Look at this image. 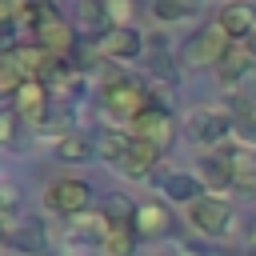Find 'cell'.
Masks as SVG:
<instances>
[{"mask_svg":"<svg viewBox=\"0 0 256 256\" xmlns=\"http://www.w3.org/2000/svg\"><path fill=\"white\" fill-rule=\"evenodd\" d=\"M100 156H104L120 176H128V180H144V176H152L156 164H160V152H156L152 144H144L140 136H132L128 128L104 132V136H100Z\"/></svg>","mask_w":256,"mask_h":256,"instance_id":"1","label":"cell"},{"mask_svg":"<svg viewBox=\"0 0 256 256\" xmlns=\"http://www.w3.org/2000/svg\"><path fill=\"white\" fill-rule=\"evenodd\" d=\"M100 104H104L108 120L132 128V120H136L144 108H152V92H148V84H140V80H132V76H112V80L100 88Z\"/></svg>","mask_w":256,"mask_h":256,"instance_id":"2","label":"cell"},{"mask_svg":"<svg viewBox=\"0 0 256 256\" xmlns=\"http://www.w3.org/2000/svg\"><path fill=\"white\" fill-rule=\"evenodd\" d=\"M184 132H188L196 144H204L208 152H216V148H224L228 136L236 132V116L224 112V108L200 104V108H192V112L184 116Z\"/></svg>","mask_w":256,"mask_h":256,"instance_id":"3","label":"cell"},{"mask_svg":"<svg viewBox=\"0 0 256 256\" xmlns=\"http://www.w3.org/2000/svg\"><path fill=\"white\" fill-rule=\"evenodd\" d=\"M32 44H40L52 60H68L76 48V28L56 12V4H40V20L32 32Z\"/></svg>","mask_w":256,"mask_h":256,"instance_id":"4","label":"cell"},{"mask_svg":"<svg viewBox=\"0 0 256 256\" xmlns=\"http://www.w3.org/2000/svg\"><path fill=\"white\" fill-rule=\"evenodd\" d=\"M88 204H92V184L80 180V176H60V180H52L44 188V208L64 216V220L88 212Z\"/></svg>","mask_w":256,"mask_h":256,"instance_id":"5","label":"cell"},{"mask_svg":"<svg viewBox=\"0 0 256 256\" xmlns=\"http://www.w3.org/2000/svg\"><path fill=\"white\" fill-rule=\"evenodd\" d=\"M228 48H232V40L224 36V28L220 24H208V28L192 32V40L180 48V64L184 68H216Z\"/></svg>","mask_w":256,"mask_h":256,"instance_id":"6","label":"cell"},{"mask_svg":"<svg viewBox=\"0 0 256 256\" xmlns=\"http://www.w3.org/2000/svg\"><path fill=\"white\" fill-rule=\"evenodd\" d=\"M184 212H188V224H192L200 236H224V232L232 228V204H228L224 196L204 192V196L192 200Z\"/></svg>","mask_w":256,"mask_h":256,"instance_id":"7","label":"cell"},{"mask_svg":"<svg viewBox=\"0 0 256 256\" xmlns=\"http://www.w3.org/2000/svg\"><path fill=\"white\" fill-rule=\"evenodd\" d=\"M132 136H140L144 144H152L156 152H168L172 148V140H176V120H172V112L168 108H160V104H152V108H144L136 120H132V128H128Z\"/></svg>","mask_w":256,"mask_h":256,"instance_id":"8","label":"cell"},{"mask_svg":"<svg viewBox=\"0 0 256 256\" xmlns=\"http://www.w3.org/2000/svg\"><path fill=\"white\" fill-rule=\"evenodd\" d=\"M8 108L24 120V124H32L36 132L48 124V112H52V92L40 84V80H28V84H20V92L8 100Z\"/></svg>","mask_w":256,"mask_h":256,"instance_id":"9","label":"cell"},{"mask_svg":"<svg viewBox=\"0 0 256 256\" xmlns=\"http://www.w3.org/2000/svg\"><path fill=\"white\" fill-rule=\"evenodd\" d=\"M144 52V32L140 28H108L100 40H96V56L104 60H120V64H132L136 56Z\"/></svg>","mask_w":256,"mask_h":256,"instance_id":"10","label":"cell"},{"mask_svg":"<svg viewBox=\"0 0 256 256\" xmlns=\"http://www.w3.org/2000/svg\"><path fill=\"white\" fill-rule=\"evenodd\" d=\"M216 24L224 28V36H228L232 44H248V36L256 32V8H252L248 0H228V4L220 8Z\"/></svg>","mask_w":256,"mask_h":256,"instance_id":"11","label":"cell"},{"mask_svg":"<svg viewBox=\"0 0 256 256\" xmlns=\"http://www.w3.org/2000/svg\"><path fill=\"white\" fill-rule=\"evenodd\" d=\"M4 244L16 248V252H24V256H44L48 232H44V224L36 216H28V220H16L12 228H4Z\"/></svg>","mask_w":256,"mask_h":256,"instance_id":"12","label":"cell"},{"mask_svg":"<svg viewBox=\"0 0 256 256\" xmlns=\"http://www.w3.org/2000/svg\"><path fill=\"white\" fill-rule=\"evenodd\" d=\"M204 180H200V172H160V192L168 196V200H176V204H192V200H200L204 196Z\"/></svg>","mask_w":256,"mask_h":256,"instance_id":"13","label":"cell"},{"mask_svg":"<svg viewBox=\"0 0 256 256\" xmlns=\"http://www.w3.org/2000/svg\"><path fill=\"white\" fill-rule=\"evenodd\" d=\"M252 64H256V52H252L248 44H232V48L224 52V60L216 64V76H220L224 88H236V84L252 72Z\"/></svg>","mask_w":256,"mask_h":256,"instance_id":"14","label":"cell"},{"mask_svg":"<svg viewBox=\"0 0 256 256\" xmlns=\"http://www.w3.org/2000/svg\"><path fill=\"white\" fill-rule=\"evenodd\" d=\"M200 180L208 188H236V168H232V148H216L200 160Z\"/></svg>","mask_w":256,"mask_h":256,"instance_id":"15","label":"cell"},{"mask_svg":"<svg viewBox=\"0 0 256 256\" xmlns=\"http://www.w3.org/2000/svg\"><path fill=\"white\" fill-rule=\"evenodd\" d=\"M136 236H144V240H152V236H164L168 228H172V212L164 208V204H156V200H148V204H140L136 208Z\"/></svg>","mask_w":256,"mask_h":256,"instance_id":"16","label":"cell"},{"mask_svg":"<svg viewBox=\"0 0 256 256\" xmlns=\"http://www.w3.org/2000/svg\"><path fill=\"white\" fill-rule=\"evenodd\" d=\"M32 136H36V128L24 124L12 108H4V116H0V144H4V148H28Z\"/></svg>","mask_w":256,"mask_h":256,"instance_id":"17","label":"cell"},{"mask_svg":"<svg viewBox=\"0 0 256 256\" xmlns=\"http://www.w3.org/2000/svg\"><path fill=\"white\" fill-rule=\"evenodd\" d=\"M92 156H96V144L80 132H68L56 140V160H64V164H88Z\"/></svg>","mask_w":256,"mask_h":256,"instance_id":"18","label":"cell"},{"mask_svg":"<svg viewBox=\"0 0 256 256\" xmlns=\"http://www.w3.org/2000/svg\"><path fill=\"white\" fill-rule=\"evenodd\" d=\"M136 208H140V204H132L128 196L112 192V196H104V204H100V216L108 220V228H132V224H136Z\"/></svg>","mask_w":256,"mask_h":256,"instance_id":"19","label":"cell"},{"mask_svg":"<svg viewBox=\"0 0 256 256\" xmlns=\"http://www.w3.org/2000/svg\"><path fill=\"white\" fill-rule=\"evenodd\" d=\"M136 228H112L108 232V240L100 244V252L104 256H136Z\"/></svg>","mask_w":256,"mask_h":256,"instance_id":"20","label":"cell"},{"mask_svg":"<svg viewBox=\"0 0 256 256\" xmlns=\"http://www.w3.org/2000/svg\"><path fill=\"white\" fill-rule=\"evenodd\" d=\"M152 16L160 24H180L192 16V4L188 0H152Z\"/></svg>","mask_w":256,"mask_h":256,"instance_id":"21","label":"cell"},{"mask_svg":"<svg viewBox=\"0 0 256 256\" xmlns=\"http://www.w3.org/2000/svg\"><path fill=\"white\" fill-rule=\"evenodd\" d=\"M16 220H20V192H16L12 180H4V184H0V224L12 228Z\"/></svg>","mask_w":256,"mask_h":256,"instance_id":"22","label":"cell"},{"mask_svg":"<svg viewBox=\"0 0 256 256\" xmlns=\"http://www.w3.org/2000/svg\"><path fill=\"white\" fill-rule=\"evenodd\" d=\"M108 28H128L132 24V0H100Z\"/></svg>","mask_w":256,"mask_h":256,"instance_id":"23","label":"cell"},{"mask_svg":"<svg viewBox=\"0 0 256 256\" xmlns=\"http://www.w3.org/2000/svg\"><path fill=\"white\" fill-rule=\"evenodd\" d=\"M236 136H240L244 144H256V116H248V120H236Z\"/></svg>","mask_w":256,"mask_h":256,"instance_id":"24","label":"cell"},{"mask_svg":"<svg viewBox=\"0 0 256 256\" xmlns=\"http://www.w3.org/2000/svg\"><path fill=\"white\" fill-rule=\"evenodd\" d=\"M248 48H252V52H256V32H252V36H248Z\"/></svg>","mask_w":256,"mask_h":256,"instance_id":"25","label":"cell"},{"mask_svg":"<svg viewBox=\"0 0 256 256\" xmlns=\"http://www.w3.org/2000/svg\"><path fill=\"white\" fill-rule=\"evenodd\" d=\"M252 256H256V236H252Z\"/></svg>","mask_w":256,"mask_h":256,"instance_id":"26","label":"cell"},{"mask_svg":"<svg viewBox=\"0 0 256 256\" xmlns=\"http://www.w3.org/2000/svg\"><path fill=\"white\" fill-rule=\"evenodd\" d=\"M180 256H200V252H180Z\"/></svg>","mask_w":256,"mask_h":256,"instance_id":"27","label":"cell"},{"mask_svg":"<svg viewBox=\"0 0 256 256\" xmlns=\"http://www.w3.org/2000/svg\"><path fill=\"white\" fill-rule=\"evenodd\" d=\"M188 4H192V8H196V4H200V0H188Z\"/></svg>","mask_w":256,"mask_h":256,"instance_id":"28","label":"cell"}]
</instances>
